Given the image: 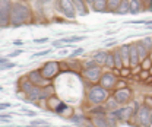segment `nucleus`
Segmentation results:
<instances>
[{"instance_id": "12", "label": "nucleus", "mask_w": 152, "mask_h": 127, "mask_svg": "<svg viewBox=\"0 0 152 127\" xmlns=\"http://www.w3.org/2000/svg\"><path fill=\"white\" fill-rule=\"evenodd\" d=\"M75 3V9H76V15L77 16H86L89 13L88 10V4L85 0H73Z\"/></svg>"}, {"instance_id": "11", "label": "nucleus", "mask_w": 152, "mask_h": 127, "mask_svg": "<svg viewBox=\"0 0 152 127\" xmlns=\"http://www.w3.org/2000/svg\"><path fill=\"white\" fill-rule=\"evenodd\" d=\"M101 74H102V73H101V67H99V66L91 67V69H85V76H86V79H88L89 82H92V83L99 82Z\"/></svg>"}, {"instance_id": "25", "label": "nucleus", "mask_w": 152, "mask_h": 127, "mask_svg": "<svg viewBox=\"0 0 152 127\" xmlns=\"http://www.w3.org/2000/svg\"><path fill=\"white\" fill-rule=\"evenodd\" d=\"M118 105H120V104L114 99V96H111V98H108V99L105 101V105H104V107H105V109H108V111L111 112V111H115V109L118 108Z\"/></svg>"}, {"instance_id": "38", "label": "nucleus", "mask_w": 152, "mask_h": 127, "mask_svg": "<svg viewBox=\"0 0 152 127\" xmlns=\"http://www.w3.org/2000/svg\"><path fill=\"white\" fill-rule=\"evenodd\" d=\"M20 54H22V51H20V50H15L13 53H10L7 57H9V58H10V57H18V55H20Z\"/></svg>"}, {"instance_id": "44", "label": "nucleus", "mask_w": 152, "mask_h": 127, "mask_svg": "<svg viewBox=\"0 0 152 127\" xmlns=\"http://www.w3.org/2000/svg\"><path fill=\"white\" fill-rule=\"evenodd\" d=\"M143 1H145V3H146V4H148V1H149V0H143Z\"/></svg>"}, {"instance_id": "3", "label": "nucleus", "mask_w": 152, "mask_h": 127, "mask_svg": "<svg viewBox=\"0 0 152 127\" xmlns=\"http://www.w3.org/2000/svg\"><path fill=\"white\" fill-rule=\"evenodd\" d=\"M57 9L64 18L75 19L77 16L73 0H57Z\"/></svg>"}, {"instance_id": "19", "label": "nucleus", "mask_w": 152, "mask_h": 127, "mask_svg": "<svg viewBox=\"0 0 152 127\" xmlns=\"http://www.w3.org/2000/svg\"><path fill=\"white\" fill-rule=\"evenodd\" d=\"M107 55H108V53H107V51H104V50H99V51L94 53V55H92V60H94L98 66H104Z\"/></svg>"}, {"instance_id": "35", "label": "nucleus", "mask_w": 152, "mask_h": 127, "mask_svg": "<svg viewBox=\"0 0 152 127\" xmlns=\"http://www.w3.org/2000/svg\"><path fill=\"white\" fill-rule=\"evenodd\" d=\"M12 107V104H9V102H1L0 104V111H3V109H6V108H10Z\"/></svg>"}, {"instance_id": "22", "label": "nucleus", "mask_w": 152, "mask_h": 127, "mask_svg": "<svg viewBox=\"0 0 152 127\" xmlns=\"http://www.w3.org/2000/svg\"><path fill=\"white\" fill-rule=\"evenodd\" d=\"M129 13V0H123L118 6V9L114 12V15H118V16H124Z\"/></svg>"}, {"instance_id": "32", "label": "nucleus", "mask_w": 152, "mask_h": 127, "mask_svg": "<svg viewBox=\"0 0 152 127\" xmlns=\"http://www.w3.org/2000/svg\"><path fill=\"white\" fill-rule=\"evenodd\" d=\"M51 53V50H44V51H39V53H35L32 54V58H37V57H42V55H47Z\"/></svg>"}, {"instance_id": "40", "label": "nucleus", "mask_w": 152, "mask_h": 127, "mask_svg": "<svg viewBox=\"0 0 152 127\" xmlns=\"http://www.w3.org/2000/svg\"><path fill=\"white\" fill-rule=\"evenodd\" d=\"M7 61H9V57H0V66L4 64V63H7Z\"/></svg>"}, {"instance_id": "34", "label": "nucleus", "mask_w": 152, "mask_h": 127, "mask_svg": "<svg viewBox=\"0 0 152 127\" xmlns=\"http://www.w3.org/2000/svg\"><path fill=\"white\" fill-rule=\"evenodd\" d=\"M82 53H83V48H77V50H75V51L70 54V57H73V58H75V57H77V55H80Z\"/></svg>"}, {"instance_id": "26", "label": "nucleus", "mask_w": 152, "mask_h": 127, "mask_svg": "<svg viewBox=\"0 0 152 127\" xmlns=\"http://www.w3.org/2000/svg\"><path fill=\"white\" fill-rule=\"evenodd\" d=\"M121 1H123V0H107V12L114 13V12L118 9V6H120Z\"/></svg>"}, {"instance_id": "31", "label": "nucleus", "mask_w": 152, "mask_h": 127, "mask_svg": "<svg viewBox=\"0 0 152 127\" xmlns=\"http://www.w3.org/2000/svg\"><path fill=\"white\" fill-rule=\"evenodd\" d=\"M66 108H67V105H66L64 102H60V104H57V107L54 108V112H56V114H60L61 111H64Z\"/></svg>"}, {"instance_id": "15", "label": "nucleus", "mask_w": 152, "mask_h": 127, "mask_svg": "<svg viewBox=\"0 0 152 127\" xmlns=\"http://www.w3.org/2000/svg\"><path fill=\"white\" fill-rule=\"evenodd\" d=\"M143 9L142 0H129V13L130 15H139Z\"/></svg>"}, {"instance_id": "6", "label": "nucleus", "mask_w": 152, "mask_h": 127, "mask_svg": "<svg viewBox=\"0 0 152 127\" xmlns=\"http://www.w3.org/2000/svg\"><path fill=\"white\" fill-rule=\"evenodd\" d=\"M136 115V123L139 127H152L151 126V108L146 105H142L137 109Z\"/></svg>"}, {"instance_id": "29", "label": "nucleus", "mask_w": 152, "mask_h": 127, "mask_svg": "<svg viewBox=\"0 0 152 127\" xmlns=\"http://www.w3.org/2000/svg\"><path fill=\"white\" fill-rule=\"evenodd\" d=\"M31 124L32 126H48V121L47 120H42V118H37V120H32Z\"/></svg>"}, {"instance_id": "14", "label": "nucleus", "mask_w": 152, "mask_h": 127, "mask_svg": "<svg viewBox=\"0 0 152 127\" xmlns=\"http://www.w3.org/2000/svg\"><path fill=\"white\" fill-rule=\"evenodd\" d=\"M91 121H92L94 127H111L110 123H108L107 115H92Z\"/></svg>"}, {"instance_id": "9", "label": "nucleus", "mask_w": 152, "mask_h": 127, "mask_svg": "<svg viewBox=\"0 0 152 127\" xmlns=\"http://www.w3.org/2000/svg\"><path fill=\"white\" fill-rule=\"evenodd\" d=\"M113 96L120 105H123V104L129 102V99H130V96H132V91H130L129 88H123V89H118V91L114 92Z\"/></svg>"}, {"instance_id": "42", "label": "nucleus", "mask_w": 152, "mask_h": 127, "mask_svg": "<svg viewBox=\"0 0 152 127\" xmlns=\"http://www.w3.org/2000/svg\"><path fill=\"white\" fill-rule=\"evenodd\" d=\"M85 1H86V4H89V6H91V3H92L94 0H85Z\"/></svg>"}, {"instance_id": "43", "label": "nucleus", "mask_w": 152, "mask_h": 127, "mask_svg": "<svg viewBox=\"0 0 152 127\" xmlns=\"http://www.w3.org/2000/svg\"><path fill=\"white\" fill-rule=\"evenodd\" d=\"M151 126H152V108H151Z\"/></svg>"}, {"instance_id": "18", "label": "nucleus", "mask_w": 152, "mask_h": 127, "mask_svg": "<svg viewBox=\"0 0 152 127\" xmlns=\"http://www.w3.org/2000/svg\"><path fill=\"white\" fill-rule=\"evenodd\" d=\"M39 99H41V88L39 86H34L26 93V101H29V102H35V101H39Z\"/></svg>"}, {"instance_id": "2", "label": "nucleus", "mask_w": 152, "mask_h": 127, "mask_svg": "<svg viewBox=\"0 0 152 127\" xmlns=\"http://www.w3.org/2000/svg\"><path fill=\"white\" fill-rule=\"evenodd\" d=\"M88 102H91L92 105H101L102 102H105L108 99V91L105 88H102L101 85H94L89 91H88V96H86Z\"/></svg>"}, {"instance_id": "10", "label": "nucleus", "mask_w": 152, "mask_h": 127, "mask_svg": "<svg viewBox=\"0 0 152 127\" xmlns=\"http://www.w3.org/2000/svg\"><path fill=\"white\" fill-rule=\"evenodd\" d=\"M26 77L31 80V83L34 85V86H42V85H45L47 82V79L41 74V72L39 70H32V72H29L28 74H26Z\"/></svg>"}, {"instance_id": "30", "label": "nucleus", "mask_w": 152, "mask_h": 127, "mask_svg": "<svg viewBox=\"0 0 152 127\" xmlns=\"http://www.w3.org/2000/svg\"><path fill=\"white\" fill-rule=\"evenodd\" d=\"M15 66H16L15 63L7 61V63H4V64H1V66H0V72H1V70H7V69H13Z\"/></svg>"}, {"instance_id": "41", "label": "nucleus", "mask_w": 152, "mask_h": 127, "mask_svg": "<svg viewBox=\"0 0 152 127\" xmlns=\"http://www.w3.org/2000/svg\"><path fill=\"white\" fill-rule=\"evenodd\" d=\"M22 44H23V41H22V39H16V41H13V45H16V47H18V45H22Z\"/></svg>"}, {"instance_id": "37", "label": "nucleus", "mask_w": 152, "mask_h": 127, "mask_svg": "<svg viewBox=\"0 0 152 127\" xmlns=\"http://www.w3.org/2000/svg\"><path fill=\"white\" fill-rule=\"evenodd\" d=\"M38 3H39L41 6H48V4L53 3V0H38Z\"/></svg>"}, {"instance_id": "1", "label": "nucleus", "mask_w": 152, "mask_h": 127, "mask_svg": "<svg viewBox=\"0 0 152 127\" xmlns=\"http://www.w3.org/2000/svg\"><path fill=\"white\" fill-rule=\"evenodd\" d=\"M29 20H31L29 6L22 1H15L12 4V10H10V26L18 28L22 25H26Z\"/></svg>"}, {"instance_id": "7", "label": "nucleus", "mask_w": 152, "mask_h": 127, "mask_svg": "<svg viewBox=\"0 0 152 127\" xmlns=\"http://www.w3.org/2000/svg\"><path fill=\"white\" fill-rule=\"evenodd\" d=\"M58 70H60V69H58V63H57V61H47V63L39 69L41 74H42L45 79H53L57 73H58Z\"/></svg>"}, {"instance_id": "27", "label": "nucleus", "mask_w": 152, "mask_h": 127, "mask_svg": "<svg viewBox=\"0 0 152 127\" xmlns=\"http://www.w3.org/2000/svg\"><path fill=\"white\" fill-rule=\"evenodd\" d=\"M104 67H105V69H110V70L115 67V64H114V55H113V53H108L107 58H105V63H104Z\"/></svg>"}, {"instance_id": "16", "label": "nucleus", "mask_w": 152, "mask_h": 127, "mask_svg": "<svg viewBox=\"0 0 152 127\" xmlns=\"http://www.w3.org/2000/svg\"><path fill=\"white\" fill-rule=\"evenodd\" d=\"M91 9L96 13H104L107 12V0H94L91 3Z\"/></svg>"}, {"instance_id": "13", "label": "nucleus", "mask_w": 152, "mask_h": 127, "mask_svg": "<svg viewBox=\"0 0 152 127\" xmlns=\"http://www.w3.org/2000/svg\"><path fill=\"white\" fill-rule=\"evenodd\" d=\"M129 61H130V67H137L140 64V58L137 54V48L134 44H130V54H129Z\"/></svg>"}, {"instance_id": "33", "label": "nucleus", "mask_w": 152, "mask_h": 127, "mask_svg": "<svg viewBox=\"0 0 152 127\" xmlns=\"http://www.w3.org/2000/svg\"><path fill=\"white\" fill-rule=\"evenodd\" d=\"M96 66H98V64L95 63L92 58H91L89 61H86V63H85V69H91V67H96ZM99 67H101V66H99Z\"/></svg>"}, {"instance_id": "17", "label": "nucleus", "mask_w": 152, "mask_h": 127, "mask_svg": "<svg viewBox=\"0 0 152 127\" xmlns=\"http://www.w3.org/2000/svg\"><path fill=\"white\" fill-rule=\"evenodd\" d=\"M120 53H121V58H123V66L130 67V61H129V54H130V44H123L120 47Z\"/></svg>"}, {"instance_id": "8", "label": "nucleus", "mask_w": 152, "mask_h": 127, "mask_svg": "<svg viewBox=\"0 0 152 127\" xmlns=\"http://www.w3.org/2000/svg\"><path fill=\"white\" fill-rule=\"evenodd\" d=\"M115 76H114L113 73L107 72V73H102L101 74V79H99V85L102 86V88H105L107 91L108 89H111V88H114L115 86Z\"/></svg>"}, {"instance_id": "23", "label": "nucleus", "mask_w": 152, "mask_h": 127, "mask_svg": "<svg viewBox=\"0 0 152 127\" xmlns=\"http://www.w3.org/2000/svg\"><path fill=\"white\" fill-rule=\"evenodd\" d=\"M86 36L83 35H73V36H66V38H60L58 41L61 44H73V42H79V41H83Z\"/></svg>"}, {"instance_id": "45", "label": "nucleus", "mask_w": 152, "mask_h": 127, "mask_svg": "<svg viewBox=\"0 0 152 127\" xmlns=\"http://www.w3.org/2000/svg\"><path fill=\"white\" fill-rule=\"evenodd\" d=\"M1 91H3V86H0V92H1Z\"/></svg>"}, {"instance_id": "36", "label": "nucleus", "mask_w": 152, "mask_h": 127, "mask_svg": "<svg viewBox=\"0 0 152 127\" xmlns=\"http://www.w3.org/2000/svg\"><path fill=\"white\" fill-rule=\"evenodd\" d=\"M0 118H6V120H10V118H12V114H9V112H0Z\"/></svg>"}, {"instance_id": "5", "label": "nucleus", "mask_w": 152, "mask_h": 127, "mask_svg": "<svg viewBox=\"0 0 152 127\" xmlns=\"http://www.w3.org/2000/svg\"><path fill=\"white\" fill-rule=\"evenodd\" d=\"M110 114L113 115L117 121L129 123V121H130V118H133V117H134L136 111H134V108H133V107L124 105V107H121V108H117L115 111H111Z\"/></svg>"}, {"instance_id": "39", "label": "nucleus", "mask_w": 152, "mask_h": 127, "mask_svg": "<svg viewBox=\"0 0 152 127\" xmlns=\"http://www.w3.org/2000/svg\"><path fill=\"white\" fill-rule=\"evenodd\" d=\"M47 41H48V38H37V39H34V42H37V44H44Z\"/></svg>"}, {"instance_id": "24", "label": "nucleus", "mask_w": 152, "mask_h": 127, "mask_svg": "<svg viewBox=\"0 0 152 127\" xmlns=\"http://www.w3.org/2000/svg\"><path fill=\"white\" fill-rule=\"evenodd\" d=\"M114 55V64H115V69H123V58H121V53H120V48H115L113 51Z\"/></svg>"}, {"instance_id": "21", "label": "nucleus", "mask_w": 152, "mask_h": 127, "mask_svg": "<svg viewBox=\"0 0 152 127\" xmlns=\"http://www.w3.org/2000/svg\"><path fill=\"white\" fill-rule=\"evenodd\" d=\"M136 45V48H137V54H139V58H140V63L145 60V58H148V50H146V47L142 44V41H139V42H136L134 44Z\"/></svg>"}, {"instance_id": "28", "label": "nucleus", "mask_w": 152, "mask_h": 127, "mask_svg": "<svg viewBox=\"0 0 152 127\" xmlns=\"http://www.w3.org/2000/svg\"><path fill=\"white\" fill-rule=\"evenodd\" d=\"M142 44L146 47L148 51H151L152 50V36H145V38L142 39Z\"/></svg>"}, {"instance_id": "20", "label": "nucleus", "mask_w": 152, "mask_h": 127, "mask_svg": "<svg viewBox=\"0 0 152 127\" xmlns=\"http://www.w3.org/2000/svg\"><path fill=\"white\" fill-rule=\"evenodd\" d=\"M32 88H34V85L31 83V80H29L28 77H22V79H20V83H19V89H20V92H23V93L26 95Z\"/></svg>"}, {"instance_id": "4", "label": "nucleus", "mask_w": 152, "mask_h": 127, "mask_svg": "<svg viewBox=\"0 0 152 127\" xmlns=\"http://www.w3.org/2000/svg\"><path fill=\"white\" fill-rule=\"evenodd\" d=\"M12 0H0V28L10 25V10H12Z\"/></svg>"}]
</instances>
